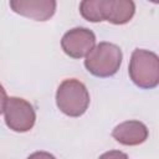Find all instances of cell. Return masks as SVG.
<instances>
[{
  "label": "cell",
  "instance_id": "obj_5",
  "mask_svg": "<svg viewBox=\"0 0 159 159\" xmlns=\"http://www.w3.org/2000/svg\"><path fill=\"white\" fill-rule=\"evenodd\" d=\"M96 45V35L86 27H75L68 30L61 39L63 52L72 58L84 57Z\"/></svg>",
  "mask_w": 159,
  "mask_h": 159
},
{
  "label": "cell",
  "instance_id": "obj_2",
  "mask_svg": "<svg viewBox=\"0 0 159 159\" xmlns=\"http://www.w3.org/2000/svg\"><path fill=\"white\" fill-rule=\"evenodd\" d=\"M128 73L132 82L143 89H153L159 84V58L149 50L135 48L132 52Z\"/></svg>",
  "mask_w": 159,
  "mask_h": 159
},
{
  "label": "cell",
  "instance_id": "obj_9",
  "mask_svg": "<svg viewBox=\"0 0 159 159\" xmlns=\"http://www.w3.org/2000/svg\"><path fill=\"white\" fill-rule=\"evenodd\" d=\"M111 6V0H82L80 4L81 16L89 22L106 21Z\"/></svg>",
  "mask_w": 159,
  "mask_h": 159
},
{
  "label": "cell",
  "instance_id": "obj_10",
  "mask_svg": "<svg viewBox=\"0 0 159 159\" xmlns=\"http://www.w3.org/2000/svg\"><path fill=\"white\" fill-rule=\"evenodd\" d=\"M6 99H7L6 91H5L4 86L0 83V114L4 112V107H5V103H6Z\"/></svg>",
  "mask_w": 159,
  "mask_h": 159
},
{
  "label": "cell",
  "instance_id": "obj_3",
  "mask_svg": "<svg viewBox=\"0 0 159 159\" xmlns=\"http://www.w3.org/2000/svg\"><path fill=\"white\" fill-rule=\"evenodd\" d=\"M91 98L87 87L76 78H68L60 83L56 92L58 109L68 117H81L86 113Z\"/></svg>",
  "mask_w": 159,
  "mask_h": 159
},
{
  "label": "cell",
  "instance_id": "obj_1",
  "mask_svg": "<svg viewBox=\"0 0 159 159\" xmlns=\"http://www.w3.org/2000/svg\"><path fill=\"white\" fill-rule=\"evenodd\" d=\"M86 70L99 78L116 75L120 68L123 53L119 46L112 42H99L84 56Z\"/></svg>",
  "mask_w": 159,
  "mask_h": 159
},
{
  "label": "cell",
  "instance_id": "obj_12",
  "mask_svg": "<svg viewBox=\"0 0 159 159\" xmlns=\"http://www.w3.org/2000/svg\"><path fill=\"white\" fill-rule=\"evenodd\" d=\"M148 1H150V2H153V4H158V2H159V0H148Z\"/></svg>",
  "mask_w": 159,
  "mask_h": 159
},
{
  "label": "cell",
  "instance_id": "obj_7",
  "mask_svg": "<svg viewBox=\"0 0 159 159\" xmlns=\"http://www.w3.org/2000/svg\"><path fill=\"white\" fill-rule=\"evenodd\" d=\"M149 130L143 122L125 120L112 130V137L123 145H139L148 139Z\"/></svg>",
  "mask_w": 159,
  "mask_h": 159
},
{
  "label": "cell",
  "instance_id": "obj_4",
  "mask_svg": "<svg viewBox=\"0 0 159 159\" xmlns=\"http://www.w3.org/2000/svg\"><path fill=\"white\" fill-rule=\"evenodd\" d=\"M4 116L6 125L17 133L31 130L36 122V113L32 104L20 97H7Z\"/></svg>",
  "mask_w": 159,
  "mask_h": 159
},
{
  "label": "cell",
  "instance_id": "obj_6",
  "mask_svg": "<svg viewBox=\"0 0 159 159\" xmlns=\"http://www.w3.org/2000/svg\"><path fill=\"white\" fill-rule=\"evenodd\" d=\"M9 4L15 14L34 21L50 20L57 7L56 0H10Z\"/></svg>",
  "mask_w": 159,
  "mask_h": 159
},
{
  "label": "cell",
  "instance_id": "obj_8",
  "mask_svg": "<svg viewBox=\"0 0 159 159\" xmlns=\"http://www.w3.org/2000/svg\"><path fill=\"white\" fill-rule=\"evenodd\" d=\"M134 14V0H111V6L106 21L114 25H124L133 19Z\"/></svg>",
  "mask_w": 159,
  "mask_h": 159
},
{
  "label": "cell",
  "instance_id": "obj_11",
  "mask_svg": "<svg viewBox=\"0 0 159 159\" xmlns=\"http://www.w3.org/2000/svg\"><path fill=\"white\" fill-rule=\"evenodd\" d=\"M112 155H123V157H125V154H122V153H107L103 157H112Z\"/></svg>",
  "mask_w": 159,
  "mask_h": 159
}]
</instances>
